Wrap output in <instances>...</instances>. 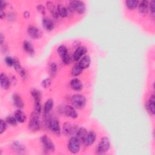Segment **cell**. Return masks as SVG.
<instances>
[{"label":"cell","mask_w":155,"mask_h":155,"mask_svg":"<svg viewBox=\"0 0 155 155\" xmlns=\"http://www.w3.org/2000/svg\"><path fill=\"white\" fill-rule=\"evenodd\" d=\"M40 113H38L33 111L30 116V120L28 122V128L32 131H36L40 129V120H39Z\"/></svg>","instance_id":"obj_1"},{"label":"cell","mask_w":155,"mask_h":155,"mask_svg":"<svg viewBox=\"0 0 155 155\" xmlns=\"http://www.w3.org/2000/svg\"><path fill=\"white\" fill-rule=\"evenodd\" d=\"M71 102L74 108L81 109L85 105L86 99L85 96L82 94H76L71 96Z\"/></svg>","instance_id":"obj_2"},{"label":"cell","mask_w":155,"mask_h":155,"mask_svg":"<svg viewBox=\"0 0 155 155\" xmlns=\"http://www.w3.org/2000/svg\"><path fill=\"white\" fill-rule=\"evenodd\" d=\"M110 147V142L107 137H102L96 148V153L99 154H102L108 151Z\"/></svg>","instance_id":"obj_3"},{"label":"cell","mask_w":155,"mask_h":155,"mask_svg":"<svg viewBox=\"0 0 155 155\" xmlns=\"http://www.w3.org/2000/svg\"><path fill=\"white\" fill-rule=\"evenodd\" d=\"M47 126L51 130V131L54 133L57 136H60L61 134V128L59 120L56 118L50 117L49 120L46 123Z\"/></svg>","instance_id":"obj_4"},{"label":"cell","mask_w":155,"mask_h":155,"mask_svg":"<svg viewBox=\"0 0 155 155\" xmlns=\"http://www.w3.org/2000/svg\"><path fill=\"white\" fill-rule=\"evenodd\" d=\"M58 53L59 56L61 58L62 62L67 65L69 64L71 61L70 54L68 53V51L67 48L64 45H61L58 48Z\"/></svg>","instance_id":"obj_5"},{"label":"cell","mask_w":155,"mask_h":155,"mask_svg":"<svg viewBox=\"0 0 155 155\" xmlns=\"http://www.w3.org/2000/svg\"><path fill=\"white\" fill-rule=\"evenodd\" d=\"M69 7L72 10L76 11L79 14H83L86 10V6L84 2L80 1H71L69 2Z\"/></svg>","instance_id":"obj_6"},{"label":"cell","mask_w":155,"mask_h":155,"mask_svg":"<svg viewBox=\"0 0 155 155\" xmlns=\"http://www.w3.org/2000/svg\"><path fill=\"white\" fill-rule=\"evenodd\" d=\"M68 148L71 153H78L80 150V141L76 137L73 136L68 141Z\"/></svg>","instance_id":"obj_7"},{"label":"cell","mask_w":155,"mask_h":155,"mask_svg":"<svg viewBox=\"0 0 155 155\" xmlns=\"http://www.w3.org/2000/svg\"><path fill=\"white\" fill-rule=\"evenodd\" d=\"M41 141L44 147V149L46 151H47L48 152H53L54 151L55 147L54 143H53L51 140L46 135H43L41 137Z\"/></svg>","instance_id":"obj_8"},{"label":"cell","mask_w":155,"mask_h":155,"mask_svg":"<svg viewBox=\"0 0 155 155\" xmlns=\"http://www.w3.org/2000/svg\"><path fill=\"white\" fill-rule=\"evenodd\" d=\"M28 35L33 39H39L42 36L41 31L38 28L36 27L33 25H30L27 29Z\"/></svg>","instance_id":"obj_9"},{"label":"cell","mask_w":155,"mask_h":155,"mask_svg":"<svg viewBox=\"0 0 155 155\" xmlns=\"http://www.w3.org/2000/svg\"><path fill=\"white\" fill-rule=\"evenodd\" d=\"M78 128L73 126L69 122H65L63 125V133L66 136L73 134L76 133Z\"/></svg>","instance_id":"obj_10"},{"label":"cell","mask_w":155,"mask_h":155,"mask_svg":"<svg viewBox=\"0 0 155 155\" xmlns=\"http://www.w3.org/2000/svg\"><path fill=\"white\" fill-rule=\"evenodd\" d=\"M64 113L67 117L73 119L76 118L78 116L74 107L71 105H66L64 108Z\"/></svg>","instance_id":"obj_11"},{"label":"cell","mask_w":155,"mask_h":155,"mask_svg":"<svg viewBox=\"0 0 155 155\" xmlns=\"http://www.w3.org/2000/svg\"><path fill=\"white\" fill-rule=\"evenodd\" d=\"M58 12L59 14V16H61L62 18H65L70 13L73 11L72 9L69 7L68 8H67L64 7L62 4H58L57 6Z\"/></svg>","instance_id":"obj_12"},{"label":"cell","mask_w":155,"mask_h":155,"mask_svg":"<svg viewBox=\"0 0 155 155\" xmlns=\"http://www.w3.org/2000/svg\"><path fill=\"white\" fill-rule=\"evenodd\" d=\"M147 109L150 114H151V115L154 114V113H155V99H154V94H151L149 98V100L147 104Z\"/></svg>","instance_id":"obj_13"},{"label":"cell","mask_w":155,"mask_h":155,"mask_svg":"<svg viewBox=\"0 0 155 155\" xmlns=\"http://www.w3.org/2000/svg\"><path fill=\"white\" fill-rule=\"evenodd\" d=\"M96 140V134L94 131H90L86 134L83 142L86 146H90Z\"/></svg>","instance_id":"obj_14"},{"label":"cell","mask_w":155,"mask_h":155,"mask_svg":"<svg viewBox=\"0 0 155 155\" xmlns=\"http://www.w3.org/2000/svg\"><path fill=\"white\" fill-rule=\"evenodd\" d=\"M87 50L86 47H85L84 46H81V47H78L74 53L73 59L76 61H78V60H79L81 59V58L83 55H84L87 53Z\"/></svg>","instance_id":"obj_15"},{"label":"cell","mask_w":155,"mask_h":155,"mask_svg":"<svg viewBox=\"0 0 155 155\" xmlns=\"http://www.w3.org/2000/svg\"><path fill=\"white\" fill-rule=\"evenodd\" d=\"M0 83L1 87L4 90H7L10 86V81L7 75L3 73L1 74Z\"/></svg>","instance_id":"obj_16"},{"label":"cell","mask_w":155,"mask_h":155,"mask_svg":"<svg viewBox=\"0 0 155 155\" xmlns=\"http://www.w3.org/2000/svg\"><path fill=\"white\" fill-rule=\"evenodd\" d=\"M70 87L73 90L79 91L82 89L83 86L81 81L79 79L74 78L70 81Z\"/></svg>","instance_id":"obj_17"},{"label":"cell","mask_w":155,"mask_h":155,"mask_svg":"<svg viewBox=\"0 0 155 155\" xmlns=\"http://www.w3.org/2000/svg\"><path fill=\"white\" fill-rule=\"evenodd\" d=\"M13 66H14V68L16 70V71L20 74V76L22 77V78L24 79L26 78L25 71L22 68V67L21 66V65L20 64L18 60L15 59Z\"/></svg>","instance_id":"obj_18"},{"label":"cell","mask_w":155,"mask_h":155,"mask_svg":"<svg viewBox=\"0 0 155 155\" xmlns=\"http://www.w3.org/2000/svg\"><path fill=\"white\" fill-rule=\"evenodd\" d=\"M90 62H91L90 57L88 55H85L83 56L82 58H81V59L78 63V65L84 70V69L87 68L90 66Z\"/></svg>","instance_id":"obj_19"},{"label":"cell","mask_w":155,"mask_h":155,"mask_svg":"<svg viewBox=\"0 0 155 155\" xmlns=\"http://www.w3.org/2000/svg\"><path fill=\"white\" fill-rule=\"evenodd\" d=\"M87 134V130L83 127H81L78 129L74 136L76 137L80 142H83Z\"/></svg>","instance_id":"obj_20"},{"label":"cell","mask_w":155,"mask_h":155,"mask_svg":"<svg viewBox=\"0 0 155 155\" xmlns=\"http://www.w3.org/2000/svg\"><path fill=\"white\" fill-rule=\"evenodd\" d=\"M47 7L49 10V11L50 12L53 17H54V18H57L59 16L57 7H56L54 5V3H53L51 1L47 2Z\"/></svg>","instance_id":"obj_21"},{"label":"cell","mask_w":155,"mask_h":155,"mask_svg":"<svg viewBox=\"0 0 155 155\" xmlns=\"http://www.w3.org/2000/svg\"><path fill=\"white\" fill-rule=\"evenodd\" d=\"M12 100L14 105L16 107L19 108H22L24 107L23 101L18 94H14L12 96Z\"/></svg>","instance_id":"obj_22"},{"label":"cell","mask_w":155,"mask_h":155,"mask_svg":"<svg viewBox=\"0 0 155 155\" xmlns=\"http://www.w3.org/2000/svg\"><path fill=\"white\" fill-rule=\"evenodd\" d=\"M53 107V101L52 99H48L45 103L44 106V116H48L49 113Z\"/></svg>","instance_id":"obj_23"},{"label":"cell","mask_w":155,"mask_h":155,"mask_svg":"<svg viewBox=\"0 0 155 155\" xmlns=\"http://www.w3.org/2000/svg\"><path fill=\"white\" fill-rule=\"evenodd\" d=\"M43 27L47 31H51L54 28L53 22L47 18H43L42 20Z\"/></svg>","instance_id":"obj_24"},{"label":"cell","mask_w":155,"mask_h":155,"mask_svg":"<svg viewBox=\"0 0 155 155\" xmlns=\"http://www.w3.org/2000/svg\"><path fill=\"white\" fill-rule=\"evenodd\" d=\"M14 116L18 122L23 123L26 120V116H25V113H23L20 110H17L15 112Z\"/></svg>","instance_id":"obj_25"},{"label":"cell","mask_w":155,"mask_h":155,"mask_svg":"<svg viewBox=\"0 0 155 155\" xmlns=\"http://www.w3.org/2000/svg\"><path fill=\"white\" fill-rule=\"evenodd\" d=\"M139 11L142 14H145L147 12L148 9V1H142L139 2Z\"/></svg>","instance_id":"obj_26"},{"label":"cell","mask_w":155,"mask_h":155,"mask_svg":"<svg viewBox=\"0 0 155 155\" xmlns=\"http://www.w3.org/2000/svg\"><path fill=\"white\" fill-rule=\"evenodd\" d=\"M24 50L30 54H33L35 53V50L31 43L27 41H25L23 42Z\"/></svg>","instance_id":"obj_27"},{"label":"cell","mask_w":155,"mask_h":155,"mask_svg":"<svg viewBox=\"0 0 155 155\" xmlns=\"http://www.w3.org/2000/svg\"><path fill=\"white\" fill-rule=\"evenodd\" d=\"M31 94L35 101V103H41V93L40 91L36 89H33L31 91Z\"/></svg>","instance_id":"obj_28"},{"label":"cell","mask_w":155,"mask_h":155,"mask_svg":"<svg viewBox=\"0 0 155 155\" xmlns=\"http://www.w3.org/2000/svg\"><path fill=\"white\" fill-rule=\"evenodd\" d=\"M126 5L130 10H133L138 7L139 1L137 0H127L125 2Z\"/></svg>","instance_id":"obj_29"},{"label":"cell","mask_w":155,"mask_h":155,"mask_svg":"<svg viewBox=\"0 0 155 155\" xmlns=\"http://www.w3.org/2000/svg\"><path fill=\"white\" fill-rule=\"evenodd\" d=\"M12 148L18 153H22L24 151V147L19 142H14L12 144Z\"/></svg>","instance_id":"obj_30"},{"label":"cell","mask_w":155,"mask_h":155,"mask_svg":"<svg viewBox=\"0 0 155 155\" xmlns=\"http://www.w3.org/2000/svg\"><path fill=\"white\" fill-rule=\"evenodd\" d=\"M83 69L78 65V64L74 65L71 69V74L73 76H78L82 73Z\"/></svg>","instance_id":"obj_31"},{"label":"cell","mask_w":155,"mask_h":155,"mask_svg":"<svg viewBox=\"0 0 155 155\" xmlns=\"http://www.w3.org/2000/svg\"><path fill=\"white\" fill-rule=\"evenodd\" d=\"M6 122L7 124L12 125V126H15L17 124V120L15 118V116H8L6 118Z\"/></svg>","instance_id":"obj_32"},{"label":"cell","mask_w":155,"mask_h":155,"mask_svg":"<svg viewBox=\"0 0 155 155\" xmlns=\"http://www.w3.org/2000/svg\"><path fill=\"white\" fill-rule=\"evenodd\" d=\"M57 65L53 62L50 65V74L51 76H54L57 71Z\"/></svg>","instance_id":"obj_33"},{"label":"cell","mask_w":155,"mask_h":155,"mask_svg":"<svg viewBox=\"0 0 155 155\" xmlns=\"http://www.w3.org/2000/svg\"><path fill=\"white\" fill-rule=\"evenodd\" d=\"M0 133L2 134L7 129V122L4 121V120L1 119V125H0Z\"/></svg>","instance_id":"obj_34"},{"label":"cell","mask_w":155,"mask_h":155,"mask_svg":"<svg viewBox=\"0 0 155 155\" xmlns=\"http://www.w3.org/2000/svg\"><path fill=\"white\" fill-rule=\"evenodd\" d=\"M51 85V80L49 78H46L44 79L42 82V86L45 88H48Z\"/></svg>","instance_id":"obj_35"},{"label":"cell","mask_w":155,"mask_h":155,"mask_svg":"<svg viewBox=\"0 0 155 155\" xmlns=\"http://www.w3.org/2000/svg\"><path fill=\"white\" fill-rule=\"evenodd\" d=\"M148 7L150 8V10L151 13H152L153 15H154V12H155V1L153 0L150 1V4H148Z\"/></svg>","instance_id":"obj_36"},{"label":"cell","mask_w":155,"mask_h":155,"mask_svg":"<svg viewBox=\"0 0 155 155\" xmlns=\"http://www.w3.org/2000/svg\"><path fill=\"white\" fill-rule=\"evenodd\" d=\"M14 61L15 59H13L12 58L10 57V56H7L5 58V61L6 62V64L8 65V66H12L14 65Z\"/></svg>","instance_id":"obj_37"},{"label":"cell","mask_w":155,"mask_h":155,"mask_svg":"<svg viewBox=\"0 0 155 155\" xmlns=\"http://www.w3.org/2000/svg\"><path fill=\"white\" fill-rule=\"evenodd\" d=\"M37 10H38V11L39 12H40L42 15H44L45 14V7H44L42 5H41V4L38 5L37 6Z\"/></svg>","instance_id":"obj_38"},{"label":"cell","mask_w":155,"mask_h":155,"mask_svg":"<svg viewBox=\"0 0 155 155\" xmlns=\"http://www.w3.org/2000/svg\"><path fill=\"white\" fill-rule=\"evenodd\" d=\"M0 3H1V10H4V8H5L6 7V2L4 1H1Z\"/></svg>","instance_id":"obj_39"},{"label":"cell","mask_w":155,"mask_h":155,"mask_svg":"<svg viewBox=\"0 0 155 155\" xmlns=\"http://www.w3.org/2000/svg\"><path fill=\"white\" fill-rule=\"evenodd\" d=\"M5 12H4V10H1V13H0L1 18L2 19L4 18H5Z\"/></svg>","instance_id":"obj_40"},{"label":"cell","mask_w":155,"mask_h":155,"mask_svg":"<svg viewBox=\"0 0 155 155\" xmlns=\"http://www.w3.org/2000/svg\"><path fill=\"white\" fill-rule=\"evenodd\" d=\"M4 42V36L2 35V33H1L0 34V42H1V44H2Z\"/></svg>","instance_id":"obj_41"}]
</instances>
